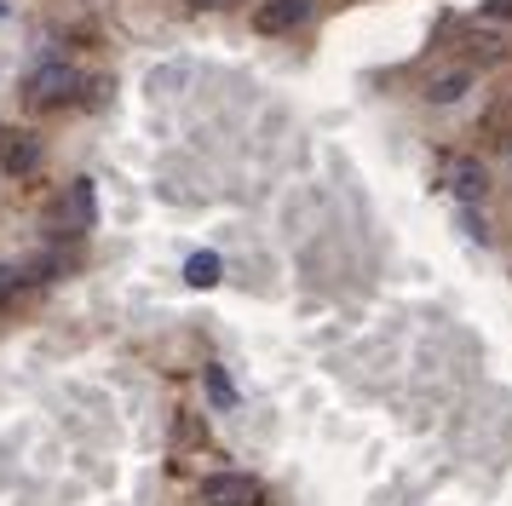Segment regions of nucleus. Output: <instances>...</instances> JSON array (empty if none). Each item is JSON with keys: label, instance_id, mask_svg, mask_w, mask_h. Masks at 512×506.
Segmentation results:
<instances>
[{"label": "nucleus", "instance_id": "nucleus-2", "mask_svg": "<svg viewBox=\"0 0 512 506\" xmlns=\"http://www.w3.org/2000/svg\"><path fill=\"white\" fill-rule=\"evenodd\" d=\"M196 495H202V506H259L265 501V489L248 472H208Z\"/></svg>", "mask_w": 512, "mask_h": 506}, {"label": "nucleus", "instance_id": "nucleus-7", "mask_svg": "<svg viewBox=\"0 0 512 506\" xmlns=\"http://www.w3.org/2000/svg\"><path fill=\"white\" fill-rule=\"evenodd\" d=\"M219 276H225V259H219V253H190L185 259V282L190 288H213Z\"/></svg>", "mask_w": 512, "mask_h": 506}, {"label": "nucleus", "instance_id": "nucleus-1", "mask_svg": "<svg viewBox=\"0 0 512 506\" xmlns=\"http://www.w3.org/2000/svg\"><path fill=\"white\" fill-rule=\"evenodd\" d=\"M75 87H81V75H75L64 58L35 64V69H29V81H24V92H29V104H35V110H58V104H70Z\"/></svg>", "mask_w": 512, "mask_h": 506}, {"label": "nucleus", "instance_id": "nucleus-4", "mask_svg": "<svg viewBox=\"0 0 512 506\" xmlns=\"http://www.w3.org/2000/svg\"><path fill=\"white\" fill-rule=\"evenodd\" d=\"M449 190H455L461 202H484V190H489V173H484V161H472V156H455V161H449Z\"/></svg>", "mask_w": 512, "mask_h": 506}, {"label": "nucleus", "instance_id": "nucleus-6", "mask_svg": "<svg viewBox=\"0 0 512 506\" xmlns=\"http://www.w3.org/2000/svg\"><path fill=\"white\" fill-rule=\"evenodd\" d=\"M0 161H6V173H35L41 167V144L29 133H18L12 144H0Z\"/></svg>", "mask_w": 512, "mask_h": 506}, {"label": "nucleus", "instance_id": "nucleus-12", "mask_svg": "<svg viewBox=\"0 0 512 506\" xmlns=\"http://www.w3.org/2000/svg\"><path fill=\"white\" fill-rule=\"evenodd\" d=\"M190 6H236V0H190Z\"/></svg>", "mask_w": 512, "mask_h": 506}, {"label": "nucleus", "instance_id": "nucleus-11", "mask_svg": "<svg viewBox=\"0 0 512 506\" xmlns=\"http://www.w3.org/2000/svg\"><path fill=\"white\" fill-rule=\"evenodd\" d=\"M484 12L489 18H512V0H484Z\"/></svg>", "mask_w": 512, "mask_h": 506}, {"label": "nucleus", "instance_id": "nucleus-9", "mask_svg": "<svg viewBox=\"0 0 512 506\" xmlns=\"http://www.w3.org/2000/svg\"><path fill=\"white\" fill-rule=\"evenodd\" d=\"M208 391H213V403H236L231 380H225V374H219V368H208Z\"/></svg>", "mask_w": 512, "mask_h": 506}, {"label": "nucleus", "instance_id": "nucleus-8", "mask_svg": "<svg viewBox=\"0 0 512 506\" xmlns=\"http://www.w3.org/2000/svg\"><path fill=\"white\" fill-rule=\"evenodd\" d=\"M461 92H466V69H449V75H438V81L426 87V98H432V104H455Z\"/></svg>", "mask_w": 512, "mask_h": 506}, {"label": "nucleus", "instance_id": "nucleus-10", "mask_svg": "<svg viewBox=\"0 0 512 506\" xmlns=\"http://www.w3.org/2000/svg\"><path fill=\"white\" fill-rule=\"evenodd\" d=\"M18 282H24V271H18V265H0V305L12 299V288H18Z\"/></svg>", "mask_w": 512, "mask_h": 506}, {"label": "nucleus", "instance_id": "nucleus-3", "mask_svg": "<svg viewBox=\"0 0 512 506\" xmlns=\"http://www.w3.org/2000/svg\"><path fill=\"white\" fill-rule=\"evenodd\" d=\"M305 12H311V0H265L254 12L259 35H288L294 23H305Z\"/></svg>", "mask_w": 512, "mask_h": 506}, {"label": "nucleus", "instance_id": "nucleus-5", "mask_svg": "<svg viewBox=\"0 0 512 506\" xmlns=\"http://www.w3.org/2000/svg\"><path fill=\"white\" fill-rule=\"evenodd\" d=\"M93 219H98V213H93V184L75 179L70 184V202H64V225H70V230H93Z\"/></svg>", "mask_w": 512, "mask_h": 506}]
</instances>
